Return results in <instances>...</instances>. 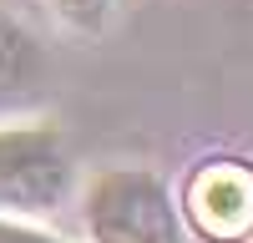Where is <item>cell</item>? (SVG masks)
I'll return each instance as SVG.
<instances>
[{
    "instance_id": "obj_1",
    "label": "cell",
    "mask_w": 253,
    "mask_h": 243,
    "mask_svg": "<svg viewBox=\"0 0 253 243\" xmlns=\"http://www.w3.org/2000/svg\"><path fill=\"white\" fill-rule=\"evenodd\" d=\"M91 243H187L182 208L152 167H101L81 193Z\"/></svg>"
},
{
    "instance_id": "obj_2",
    "label": "cell",
    "mask_w": 253,
    "mask_h": 243,
    "mask_svg": "<svg viewBox=\"0 0 253 243\" xmlns=\"http://www.w3.org/2000/svg\"><path fill=\"white\" fill-rule=\"evenodd\" d=\"M71 147L56 122H0V213L46 218L71 193Z\"/></svg>"
},
{
    "instance_id": "obj_3",
    "label": "cell",
    "mask_w": 253,
    "mask_h": 243,
    "mask_svg": "<svg viewBox=\"0 0 253 243\" xmlns=\"http://www.w3.org/2000/svg\"><path fill=\"white\" fill-rule=\"evenodd\" d=\"M182 218L208 243H248L253 238V162L213 157L182 188Z\"/></svg>"
},
{
    "instance_id": "obj_4",
    "label": "cell",
    "mask_w": 253,
    "mask_h": 243,
    "mask_svg": "<svg viewBox=\"0 0 253 243\" xmlns=\"http://www.w3.org/2000/svg\"><path fill=\"white\" fill-rule=\"evenodd\" d=\"M41 76H46V56H41L36 36L15 15L0 10V117L26 107L41 91Z\"/></svg>"
},
{
    "instance_id": "obj_5",
    "label": "cell",
    "mask_w": 253,
    "mask_h": 243,
    "mask_svg": "<svg viewBox=\"0 0 253 243\" xmlns=\"http://www.w3.org/2000/svg\"><path fill=\"white\" fill-rule=\"evenodd\" d=\"M46 5L66 20L71 31H101L112 20V5L117 0H46Z\"/></svg>"
},
{
    "instance_id": "obj_6",
    "label": "cell",
    "mask_w": 253,
    "mask_h": 243,
    "mask_svg": "<svg viewBox=\"0 0 253 243\" xmlns=\"http://www.w3.org/2000/svg\"><path fill=\"white\" fill-rule=\"evenodd\" d=\"M0 243H66V238H56L51 228H41L31 218H5L0 213Z\"/></svg>"
}]
</instances>
